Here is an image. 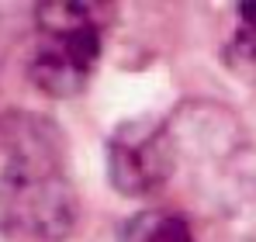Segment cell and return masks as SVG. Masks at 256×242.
<instances>
[{
	"label": "cell",
	"instance_id": "cell-1",
	"mask_svg": "<svg viewBox=\"0 0 256 242\" xmlns=\"http://www.w3.org/2000/svg\"><path fill=\"white\" fill-rule=\"evenodd\" d=\"M100 56V28L90 7L48 4L38 7V42L32 56V76L45 94H76Z\"/></svg>",
	"mask_w": 256,
	"mask_h": 242
},
{
	"label": "cell",
	"instance_id": "cell-2",
	"mask_svg": "<svg viewBox=\"0 0 256 242\" xmlns=\"http://www.w3.org/2000/svg\"><path fill=\"white\" fill-rule=\"evenodd\" d=\"M73 222L70 187L45 162H14L0 184V225L18 236L56 239Z\"/></svg>",
	"mask_w": 256,
	"mask_h": 242
},
{
	"label": "cell",
	"instance_id": "cell-3",
	"mask_svg": "<svg viewBox=\"0 0 256 242\" xmlns=\"http://www.w3.org/2000/svg\"><path fill=\"white\" fill-rule=\"evenodd\" d=\"M163 173H166V160L160 152V138L149 135L146 128H138L135 135H118L111 142V180L125 194L156 187Z\"/></svg>",
	"mask_w": 256,
	"mask_h": 242
},
{
	"label": "cell",
	"instance_id": "cell-4",
	"mask_svg": "<svg viewBox=\"0 0 256 242\" xmlns=\"http://www.w3.org/2000/svg\"><path fill=\"white\" fill-rule=\"evenodd\" d=\"M122 242H194L187 222L170 211H142L122 232Z\"/></svg>",
	"mask_w": 256,
	"mask_h": 242
},
{
	"label": "cell",
	"instance_id": "cell-5",
	"mask_svg": "<svg viewBox=\"0 0 256 242\" xmlns=\"http://www.w3.org/2000/svg\"><path fill=\"white\" fill-rule=\"evenodd\" d=\"M242 32H246V48L256 52V7H242Z\"/></svg>",
	"mask_w": 256,
	"mask_h": 242
}]
</instances>
